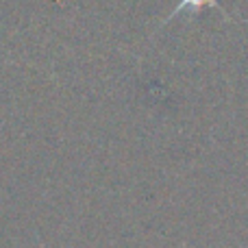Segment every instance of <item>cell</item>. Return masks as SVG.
Returning <instances> with one entry per match:
<instances>
[{"mask_svg": "<svg viewBox=\"0 0 248 248\" xmlns=\"http://www.w3.org/2000/svg\"><path fill=\"white\" fill-rule=\"evenodd\" d=\"M205 7H214V9H220V11L227 16V20H231V16H229L227 11H224L222 7H220V2L218 0H181L179 4H176L174 9L170 11V16L163 20V24H166L168 20H172V17H176L179 13H183V11H187V13H196V11H201V9H205Z\"/></svg>", "mask_w": 248, "mask_h": 248, "instance_id": "1", "label": "cell"}]
</instances>
